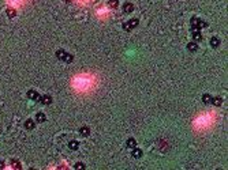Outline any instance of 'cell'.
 <instances>
[{
  "mask_svg": "<svg viewBox=\"0 0 228 170\" xmlns=\"http://www.w3.org/2000/svg\"><path fill=\"white\" fill-rule=\"evenodd\" d=\"M206 26H208V23L201 21V19H198V18H193V19H191V29H193V30H199V29L206 27Z\"/></svg>",
  "mask_w": 228,
  "mask_h": 170,
  "instance_id": "cell-1",
  "label": "cell"
},
{
  "mask_svg": "<svg viewBox=\"0 0 228 170\" xmlns=\"http://www.w3.org/2000/svg\"><path fill=\"white\" fill-rule=\"evenodd\" d=\"M138 23H139V22H138V19H135V18H134V19H130L129 22H126L124 25H123V29L127 30V31H130V30L135 29V27L138 26Z\"/></svg>",
  "mask_w": 228,
  "mask_h": 170,
  "instance_id": "cell-2",
  "label": "cell"
},
{
  "mask_svg": "<svg viewBox=\"0 0 228 170\" xmlns=\"http://www.w3.org/2000/svg\"><path fill=\"white\" fill-rule=\"evenodd\" d=\"M37 101L42 105H49L52 102V98H51V95H42V97H38Z\"/></svg>",
  "mask_w": 228,
  "mask_h": 170,
  "instance_id": "cell-3",
  "label": "cell"
},
{
  "mask_svg": "<svg viewBox=\"0 0 228 170\" xmlns=\"http://www.w3.org/2000/svg\"><path fill=\"white\" fill-rule=\"evenodd\" d=\"M123 11H124L126 14H130L134 11V4L133 3H126L124 6H123Z\"/></svg>",
  "mask_w": 228,
  "mask_h": 170,
  "instance_id": "cell-4",
  "label": "cell"
},
{
  "mask_svg": "<svg viewBox=\"0 0 228 170\" xmlns=\"http://www.w3.org/2000/svg\"><path fill=\"white\" fill-rule=\"evenodd\" d=\"M38 93L36 91V90H29V93H27V98H30V100H33V101H37V98H38Z\"/></svg>",
  "mask_w": 228,
  "mask_h": 170,
  "instance_id": "cell-5",
  "label": "cell"
},
{
  "mask_svg": "<svg viewBox=\"0 0 228 170\" xmlns=\"http://www.w3.org/2000/svg\"><path fill=\"white\" fill-rule=\"evenodd\" d=\"M187 50H189V52H197L198 45L195 44V42H189V44H187Z\"/></svg>",
  "mask_w": 228,
  "mask_h": 170,
  "instance_id": "cell-6",
  "label": "cell"
},
{
  "mask_svg": "<svg viewBox=\"0 0 228 170\" xmlns=\"http://www.w3.org/2000/svg\"><path fill=\"white\" fill-rule=\"evenodd\" d=\"M126 146H127L129 148H135V146H137V141H135L134 137H130V139H127Z\"/></svg>",
  "mask_w": 228,
  "mask_h": 170,
  "instance_id": "cell-7",
  "label": "cell"
},
{
  "mask_svg": "<svg viewBox=\"0 0 228 170\" xmlns=\"http://www.w3.org/2000/svg\"><path fill=\"white\" fill-rule=\"evenodd\" d=\"M219 45H220V38L212 37V38H210V46H212V48H217Z\"/></svg>",
  "mask_w": 228,
  "mask_h": 170,
  "instance_id": "cell-8",
  "label": "cell"
},
{
  "mask_svg": "<svg viewBox=\"0 0 228 170\" xmlns=\"http://www.w3.org/2000/svg\"><path fill=\"white\" fill-rule=\"evenodd\" d=\"M193 38H194V41H201L202 39L201 31L199 30H193Z\"/></svg>",
  "mask_w": 228,
  "mask_h": 170,
  "instance_id": "cell-9",
  "label": "cell"
},
{
  "mask_svg": "<svg viewBox=\"0 0 228 170\" xmlns=\"http://www.w3.org/2000/svg\"><path fill=\"white\" fill-rule=\"evenodd\" d=\"M79 133H81L82 136H89V133H90V128H89V126H82V128L79 129Z\"/></svg>",
  "mask_w": 228,
  "mask_h": 170,
  "instance_id": "cell-10",
  "label": "cell"
},
{
  "mask_svg": "<svg viewBox=\"0 0 228 170\" xmlns=\"http://www.w3.org/2000/svg\"><path fill=\"white\" fill-rule=\"evenodd\" d=\"M45 118L47 117H45V114H44V113H37V114H36V121H37V122H44V121H45Z\"/></svg>",
  "mask_w": 228,
  "mask_h": 170,
  "instance_id": "cell-11",
  "label": "cell"
},
{
  "mask_svg": "<svg viewBox=\"0 0 228 170\" xmlns=\"http://www.w3.org/2000/svg\"><path fill=\"white\" fill-rule=\"evenodd\" d=\"M69 147H70V150H74V151H75V150H78L79 143L77 140H73V141H70V143H69Z\"/></svg>",
  "mask_w": 228,
  "mask_h": 170,
  "instance_id": "cell-12",
  "label": "cell"
},
{
  "mask_svg": "<svg viewBox=\"0 0 228 170\" xmlns=\"http://www.w3.org/2000/svg\"><path fill=\"white\" fill-rule=\"evenodd\" d=\"M212 104L213 105H216V106H220L223 104V98H220V97H216V98H212Z\"/></svg>",
  "mask_w": 228,
  "mask_h": 170,
  "instance_id": "cell-13",
  "label": "cell"
},
{
  "mask_svg": "<svg viewBox=\"0 0 228 170\" xmlns=\"http://www.w3.org/2000/svg\"><path fill=\"white\" fill-rule=\"evenodd\" d=\"M118 6H119L118 0H109V2H108V7H109V8H118Z\"/></svg>",
  "mask_w": 228,
  "mask_h": 170,
  "instance_id": "cell-14",
  "label": "cell"
},
{
  "mask_svg": "<svg viewBox=\"0 0 228 170\" xmlns=\"http://www.w3.org/2000/svg\"><path fill=\"white\" fill-rule=\"evenodd\" d=\"M73 60H74V57H73V54H70V53H66L64 57H63V61H66V63H71Z\"/></svg>",
  "mask_w": 228,
  "mask_h": 170,
  "instance_id": "cell-15",
  "label": "cell"
},
{
  "mask_svg": "<svg viewBox=\"0 0 228 170\" xmlns=\"http://www.w3.org/2000/svg\"><path fill=\"white\" fill-rule=\"evenodd\" d=\"M131 155H133L134 158H141L142 157V151L139 148H135L134 151H133V154H131Z\"/></svg>",
  "mask_w": 228,
  "mask_h": 170,
  "instance_id": "cell-16",
  "label": "cell"
},
{
  "mask_svg": "<svg viewBox=\"0 0 228 170\" xmlns=\"http://www.w3.org/2000/svg\"><path fill=\"white\" fill-rule=\"evenodd\" d=\"M25 126H26L27 129H33V128H34V121H33V120H26Z\"/></svg>",
  "mask_w": 228,
  "mask_h": 170,
  "instance_id": "cell-17",
  "label": "cell"
},
{
  "mask_svg": "<svg viewBox=\"0 0 228 170\" xmlns=\"http://www.w3.org/2000/svg\"><path fill=\"white\" fill-rule=\"evenodd\" d=\"M64 54H66V52L63 49H59L58 52H56V57L59 59V60H63V57H64Z\"/></svg>",
  "mask_w": 228,
  "mask_h": 170,
  "instance_id": "cell-18",
  "label": "cell"
},
{
  "mask_svg": "<svg viewBox=\"0 0 228 170\" xmlns=\"http://www.w3.org/2000/svg\"><path fill=\"white\" fill-rule=\"evenodd\" d=\"M202 101H203V104H210L212 97L209 95V94H203V95H202Z\"/></svg>",
  "mask_w": 228,
  "mask_h": 170,
  "instance_id": "cell-19",
  "label": "cell"
},
{
  "mask_svg": "<svg viewBox=\"0 0 228 170\" xmlns=\"http://www.w3.org/2000/svg\"><path fill=\"white\" fill-rule=\"evenodd\" d=\"M11 166H13L14 169H21V167H22V166H21V163H19L18 161H15V159H13V161H11Z\"/></svg>",
  "mask_w": 228,
  "mask_h": 170,
  "instance_id": "cell-20",
  "label": "cell"
},
{
  "mask_svg": "<svg viewBox=\"0 0 228 170\" xmlns=\"http://www.w3.org/2000/svg\"><path fill=\"white\" fill-rule=\"evenodd\" d=\"M15 14H17V11L13 10V8H7V15H8L10 18H14L15 17Z\"/></svg>",
  "mask_w": 228,
  "mask_h": 170,
  "instance_id": "cell-21",
  "label": "cell"
},
{
  "mask_svg": "<svg viewBox=\"0 0 228 170\" xmlns=\"http://www.w3.org/2000/svg\"><path fill=\"white\" fill-rule=\"evenodd\" d=\"M74 169H77V170H79V169H85V165H83L82 162H78V163H75Z\"/></svg>",
  "mask_w": 228,
  "mask_h": 170,
  "instance_id": "cell-22",
  "label": "cell"
},
{
  "mask_svg": "<svg viewBox=\"0 0 228 170\" xmlns=\"http://www.w3.org/2000/svg\"><path fill=\"white\" fill-rule=\"evenodd\" d=\"M0 169H4V162L0 161Z\"/></svg>",
  "mask_w": 228,
  "mask_h": 170,
  "instance_id": "cell-23",
  "label": "cell"
},
{
  "mask_svg": "<svg viewBox=\"0 0 228 170\" xmlns=\"http://www.w3.org/2000/svg\"><path fill=\"white\" fill-rule=\"evenodd\" d=\"M66 3H73V0H64Z\"/></svg>",
  "mask_w": 228,
  "mask_h": 170,
  "instance_id": "cell-24",
  "label": "cell"
}]
</instances>
